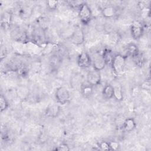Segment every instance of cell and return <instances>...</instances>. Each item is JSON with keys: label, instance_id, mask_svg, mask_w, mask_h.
Instances as JSON below:
<instances>
[{"label": "cell", "instance_id": "1", "mask_svg": "<svg viewBox=\"0 0 151 151\" xmlns=\"http://www.w3.org/2000/svg\"><path fill=\"white\" fill-rule=\"evenodd\" d=\"M78 17L83 25H87L90 22L92 18V12L87 3L83 2L80 7Z\"/></svg>", "mask_w": 151, "mask_h": 151}, {"label": "cell", "instance_id": "2", "mask_svg": "<svg viewBox=\"0 0 151 151\" xmlns=\"http://www.w3.org/2000/svg\"><path fill=\"white\" fill-rule=\"evenodd\" d=\"M126 57L121 54H116L114 55L111 65L116 74H120L124 71L126 64Z\"/></svg>", "mask_w": 151, "mask_h": 151}, {"label": "cell", "instance_id": "3", "mask_svg": "<svg viewBox=\"0 0 151 151\" xmlns=\"http://www.w3.org/2000/svg\"><path fill=\"white\" fill-rule=\"evenodd\" d=\"M55 99L58 103L64 105L70 100V94L67 88L64 87H60L57 88L55 93Z\"/></svg>", "mask_w": 151, "mask_h": 151}, {"label": "cell", "instance_id": "4", "mask_svg": "<svg viewBox=\"0 0 151 151\" xmlns=\"http://www.w3.org/2000/svg\"><path fill=\"white\" fill-rule=\"evenodd\" d=\"M130 33L132 38L135 40H139L143 33V27L141 22L134 21L130 25Z\"/></svg>", "mask_w": 151, "mask_h": 151}, {"label": "cell", "instance_id": "5", "mask_svg": "<svg viewBox=\"0 0 151 151\" xmlns=\"http://www.w3.org/2000/svg\"><path fill=\"white\" fill-rule=\"evenodd\" d=\"M91 64L93 65V69L99 71L103 70L106 65L102 54L98 52L93 54L91 57Z\"/></svg>", "mask_w": 151, "mask_h": 151}, {"label": "cell", "instance_id": "6", "mask_svg": "<svg viewBox=\"0 0 151 151\" xmlns=\"http://www.w3.org/2000/svg\"><path fill=\"white\" fill-rule=\"evenodd\" d=\"M85 40L84 33L83 29L80 27L75 28L72 34L70 36L71 42L77 45H81Z\"/></svg>", "mask_w": 151, "mask_h": 151}, {"label": "cell", "instance_id": "7", "mask_svg": "<svg viewBox=\"0 0 151 151\" xmlns=\"http://www.w3.org/2000/svg\"><path fill=\"white\" fill-rule=\"evenodd\" d=\"M87 82L93 87L99 85L101 83L100 71L94 69L89 71L87 74Z\"/></svg>", "mask_w": 151, "mask_h": 151}, {"label": "cell", "instance_id": "8", "mask_svg": "<svg viewBox=\"0 0 151 151\" xmlns=\"http://www.w3.org/2000/svg\"><path fill=\"white\" fill-rule=\"evenodd\" d=\"M77 63L79 67L86 68L91 65V58L87 52L82 51L77 57Z\"/></svg>", "mask_w": 151, "mask_h": 151}, {"label": "cell", "instance_id": "9", "mask_svg": "<svg viewBox=\"0 0 151 151\" xmlns=\"http://www.w3.org/2000/svg\"><path fill=\"white\" fill-rule=\"evenodd\" d=\"M61 111V107L57 104H49L45 110V115L47 117L55 118L57 117Z\"/></svg>", "mask_w": 151, "mask_h": 151}, {"label": "cell", "instance_id": "10", "mask_svg": "<svg viewBox=\"0 0 151 151\" xmlns=\"http://www.w3.org/2000/svg\"><path fill=\"white\" fill-rule=\"evenodd\" d=\"M12 21V14L8 11L4 12L1 15V27L5 30L8 29L11 24Z\"/></svg>", "mask_w": 151, "mask_h": 151}, {"label": "cell", "instance_id": "11", "mask_svg": "<svg viewBox=\"0 0 151 151\" xmlns=\"http://www.w3.org/2000/svg\"><path fill=\"white\" fill-rule=\"evenodd\" d=\"M136 127V123L134 119L132 117L126 119L122 124V127L125 132H131Z\"/></svg>", "mask_w": 151, "mask_h": 151}, {"label": "cell", "instance_id": "12", "mask_svg": "<svg viewBox=\"0 0 151 151\" xmlns=\"http://www.w3.org/2000/svg\"><path fill=\"white\" fill-rule=\"evenodd\" d=\"M113 86L114 90L113 97L118 101H121L123 99V92L122 85L119 82H115Z\"/></svg>", "mask_w": 151, "mask_h": 151}, {"label": "cell", "instance_id": "13", "mask_svg": "<svg viewBox=\"0 0 151 151\" xmlns=\"http://www.w3.org/2000/svg\"><path fill=\"white\" fill-rule=\"evenodd\" d=\"M101 14L104 17L106 18H111L116 15V9L111 5H107L102 9Z\"/></svg>", "mask_w": 151, "mask_h": 151}, {"label": "cell", "instance_id": "14", "mask_svg": "<svg viewBox=\"0 0 151 151\" xmlns=\"http://www.w3.org/2000/svg\"><path fill=\"white\" fill-rule=\"evenodd\" d=\"M126 51L127 55L132 57V58L135 57L139 54V50L137 45L133 42H130L127 44L126 47Z\"/></svg>", "mask_w": 151, "mask_h": 151}, {"label": "cell", "instance_id": "15", "mask_svg": "<svg viewBox=\"0 0 151 151\" xmlns=\"http://www.w3.org/2000/svg\"><path fill=\"white\" fill-rule=\"evenodd\" d=\"M80 88L83 96L85 97H90L93 93V86L90 85L87 82L83 83L81 84Z\"/></svg>", "mask_w": 151, "mask_h": 151}, {"label": "cell", "instance_id": "16", "mask_svg": "<svg viewBox=\"0 0 151 151\" xmlns=\"http://www.w3.org/2000/svg\"><path fill=\"white\" fill-rule=\"evenodd\" d=\"M102 94L103 97L106 99H111L114 96V90L113 86L110 84H106L102 91Z\"/></svg>", "mask_w": 151, "mask_h": 151}, {"label": "cell", "instance_id": "17", "mask_svg": "<svg viewBox=\"0 0 151 151\" xmlns=\"http://www.w3.org/2000/svg\"><path fill=\"white\" fill-rule=\"evenodd\" d=\"M101 54L105 61L106 65L107 64L111 65L114 57V55H113L111 51L109 49H105Z\"/></svg>", "mask_w": 151, "mask_h": 151}, {"label": "cell", "instance_id": "18", "mask_svg": "<svg viewBox=\"0 0 151 151\" xmlns=\"http://www.w3.org/2000/svg\"><path fill=\"white\" fill-rule=\"evenodd\" d=\"M28 93V90L25 87H19L17 89V95L21 99H25L26 97H27Z\"/></svg>", "mask_w": 151, "mask_h": 151}, {"label": "cell", "instance_id": "19", "mask_svg": "<svg viewBox=\"0 0 151 151\" xmlns=\"http://www.w3.org/2000/svg\"><path fill=\"white\" fill-rule=\"evenodd\" d=\"M9 107V103L6 99V97L3 95L1 94L0 96V108H1V112H2L6 110Z\"/></svg>", "mask_w": 151, "mask_h": 151}, {"label": "cell", "instance_id": "20", "mask_svg": "<svg viewBox=\"0 0 151 151\" xmlns=\"http://www.w3.org/2000/svg\"><path fill=\"white\" fill-rule=\"evenodd\" d=\"M58 5V1H53L50 0L47 2V7L51 10H55L57 9V6Z\"/></svg>", "mask_w": 151, "mask_h": 151}, {"label": "cell", "instance_id": "21", "mask_svg": "<svg viewBox=\"0 0 151 151\" xmlns=\"http://www.w3.org/2000/svg\"><path fill=\"white\" fill-rule=\"evenodd\" d=\"M99 147L100 149L102 150H110V146H109V142L103 141L99 143Z\"/></svg>", "mask_w": 151, "mask_h": 151}, {"label": "cell", "instance_id": "22", "mask_svg": "<svg viewBox=\"0 0 151 151\" xmlns=\"http://www.w3.org/2000/svg\"><path fill=\"white\" fill-rule=\"evenodd\" d=\"M133 58H134V61L136 63V65H139L140 67L143 65V64L144 63V60H143V57L140 54V53L137 56L134 57Z\"/></svg>", "mask_w": 151, "mask_h": 151}, {"label": "cell", "instance_id": "23", "mask_svg": "<svg viewBox=\"0 0 151 151\" xmlns=\"http://www.w3.org/2000/svg\"><path fill=\"white\" fill-rule=\"evenodd\" d=\"M55 150L58 151H68L70 150V147L66 143H61L55 149Z\"/></svg>", "mask_w": 151, "mask_h": 151}, {"label": "cell", "instance_id": "24", "mask_svg": "<svg viewBox=\"0 0 151 151\" xmlns=\"http://www.w3.org/2000/svg\"><path fill=\"white\" fill-rule=\"evenodd\" d=\"M109 146L110 150H117L119 149L120 147L119 143L117 142H110Z\"/></svg>", "mask_w": 151, "mask_h": 151}]
</instances>
